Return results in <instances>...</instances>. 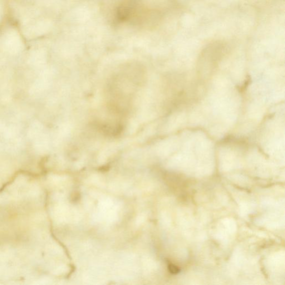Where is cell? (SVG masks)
Masks as SVG:
<instances>
[{
    "label": "cell",
    "mask_w": 285,
    "mask_h": 285,
    "mask_svg": "<svg viewBox=\"0 0 285 285\" xmlns=\"http://www.w3.org/2000/svg\"><path fill=\"white\" fill-rule=\"evenodd\" d=\"M168 270L172 274H176L179 273L180 272V268L173 264H169Z\"/></svg>",
    "instance_id": "6da1fadb"
},
{
    "label": "cell",
    "mask_w": 285,
    "mask_h": 285,
    "mask_svg": "<svg viewBox=\"0 0 285 285\" xmlns=\"http://www.w3.org/2000/svg\"><path fill=\"white\" fill-rule=\"evenodd\" d=\"M72 198H73L72 200L77 201L78 200V198H80V196L78 195V193H76V194H74V196H72Z\"/></svg>",
    "instance_id": "7a4b0ae2"
}]
</instances>
